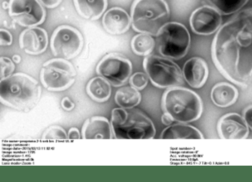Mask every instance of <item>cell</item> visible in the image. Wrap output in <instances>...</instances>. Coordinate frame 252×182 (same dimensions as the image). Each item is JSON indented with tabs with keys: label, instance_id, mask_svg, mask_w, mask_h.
Returning a JSON list of instances; mask_svg holds the SVG:
<instances>
[{
	"label": "cell",
	"instance_id": "83f0119b",
	"mask_svg": "<svg viewBox=\"0 0 252 182\" xmlns=\"http://www.w3.org/2000/svg\"><path fill=\"white\" fill-rule=\"evenodd\" d=\"M13 38L12 35L7 30L1 29L0 30V44L1 46H10L12 45Z\"/></svg>",
	"mask_w": 252,
	"mask_h": 182
},
{
	"label": "cell",
	"instance_id": "ac0fdd59",
	"mask_svg": "<svg viewBox=\"0 0 252 182\" xmlns=\"http://www.w3.org/2000/svg\"><path fill=\"white\" fill-rule=\"evenodd\" d=\"M160 138L163 140H201L204 137L196 127L185 122H178L167 126L161 133Z\"/></svg>",
	"mask_w": 252,
	"mask_h": 182
},
{
	"label": "cell",
	"instance_id": "836d02e7",
	"mask_svg": "<svg viewBox=\"0 0 252 182\" xmlns=\"http://www.w3.org/2000/svg\"><path fill=\"white\" fill-rule=\"evenodd\" d=\"M12 61H13L15 63H20L21 62L20 56L18 55V54H15V55H14L13 57H12Z\"/></svg>",
	"mask_w": 252,
	"mask_h": 182
},
{
	"label": "cell",
	"instance_id": "6da1fadb",
	"mask_svg": "<svg viewBox=\"0 0 252 182\" xmlns=\"http://www.w3.org/2000/svg\"><path fill=\"white\" fill-rule=\"evenodd\" d=\"M212 58L228 81L240 87L252 84V8L241 11L220 29Z\"/></svg>",
	"mask_w": 252,
	"mask_h": 182
},
{
	"label": "cell",
	"instance_id": "603a6c76",
	"mask_svg": "<svg viewBox=\"0 0 252 182\" xmlns=\"http://www.w3.org/2000/svg\"><path fill=\"white\" fill-rule=\"evenodd\" d=\"M156 41L151 35L140 33L134 36L131 41V48L134 54L140 57H147L153 52Z\"/></svg>",
	"mask_w": 252,
	"mask_h": 182
},
{
	"label": "cell",
	"instance_id": "e0dca14e",
	"mask_svg": "<svg viewBox=\"0 0 252 182\" xmlns=\"http://www.w3.org/2000/svg\"><path fill=\"white\" fill-rule=\"evenodd\" d=\"M82 138L85 140L94 139H112V127L108 119L102 116H94L84 122L81 129Z\"/></svg>",
	"mask_w": 252,
	"mask_h": 182
},
{
	"label": "cell",
	"instance_id": "d6a6232c",
	"mask_svg": "<svg viewBox=\"0 0 252 182\" xmlns=\"http://www.w3.org/2000/svg\"><path fill=\"white\" fill-rule=\"evenodd\" d=\"M161 121H162V124L166 126L170 125L174 122L173 118L170 117L168 114H166V113H164L162 115V118H161Z\"/></svg>",
	"mask_w": 252,
	"mask_h": 182
},
{
	"label": "cell",
	"instance_id": "5bb4252c",
	"mask_svg": "<svg viewBox=\"0 0 252 182\" xmlns=\"http://www.w3.org/2000/svg\"><path fill=\"white\" fill-rule=\"evenodd\" d=\"M20 46L30 55H39L47 50L49 38L47 31L40 27H30L21 33Z\"/></svg>",
	"mask_w": 252,
	"mask_h": 182
},
{
	"label": "cell",
	"instance_id": "8992f818",
	"mask_svg": "<svg viewBox=\"0 0 252 182\" xmlns=\"http://www.w3.org/2000/svg\"><path fill=\"white\" fill-rule=\"evenodd\" d=\"M143 68L153 86L159 89L177 87L184 83L181 68L169 58L150 54L143 60Z\"/></svg>",
	"mask_w": 252,
	"mask_h": 182
},
{
	"label": "cell",
	"instance_id": "30bf717a",
	"mask_svg": "<svg viewBox=\"0 0 252 182\" xmlns=\"http://www.w3.org/2000/svg\"><path fill=\"white\" fill-rule=\"evenodd\" d=\"M132 71L131 61L119 53L107 54L95 68L97 74L104 78L114 87L124 86L130 79Z\"/></svg>",
	"mask_w": 252,
	"mask_h": 182
},
{
	"label": "cell",
	"instance_id": "d4e9b609",
	"mask_svg": "<svg viewBox=\"0 0 252 182\" xmlns=\"http://www.w3.org/2000/svg\"><path fill=\"white\" fill-rule=\"evenodd\" d=\"M68 138L66 131L59 125L51 126L42 135L43 140H66Z\"/></svg>",
	"mask_w": 252,
	"mask_h": 182
},
{
	"label": "cell",
	"instance_id": "ba28073f",
	"mask_svg": "<svg viewBox=\"0 0 252 182\" xmlns=\"http://www.w3.org/2000/svg\"><path fill=\"white\" fill-rule=\"evenodd\" d=\"M124 124L112 127L113 137L119 140H151L156 130L153 121L138 110L127 111Z\"/></svg>",
	"mask_w": 252,
	"mask_h": 182
},
{
	"label": "cell",
	"instance_id": "484cf974",
	"mask_svg": "<svg viewBox=\"0 0 252 182\" xmlns=\"http://www.w3.org/2000/svg\"><path fill=\"white\" fill-rule=\"evenodd\" d=\"M148 81L149 78L146 73L137 72L130 76L129 84L132 87L138 89V91H142L148 86Z\"/></svg>",
	"mask_w": 252,
	"mask_h": 182
},
{
	"label": "cell",
	"instance_id": "4316f807",
	"mask_svg": "<svg viewBox=\"0 0 252 182\" xmlns=\"http://www.w3.org/2000/svg\"><path fill=\"white\" fill-rule=\"evenodd\" d=\"M12 59L8 57H1L0 58V68H1V80L9 77L13 74L15 65Z\"/></svg>",
	"mask_w": 252,
	"mask_h": 182
},
{
	"label": "cell",
	"instance_id": "52a82bcc",
	"mask_svg": "<svg viewBox=\"0 0 252 182\" xmlns=\"http://www.w3.org/2000/svg\"><path fill=\"white\" fill-rule=\"evenodd\" d=\"M76 71L71 62L62 58L50 59L40 72L41 84L47 90L61 92L69 89L76 81Z\"/></svg>",
	"mask_w": 252,
	"mask_h": 182
},
{
	"label": "cell",
	"instance_id": "d6986e66",
	"mask_svg": "<svg viewBox=\"0 0 252 182\" xmlns=\"http://www.w3.org/2000/svg\"><path fill=\"white\" fill-rule=\"evenodd\" d=\"M238 98V90L235 86L228 83H219L212 89V100L219 108H227L234 105Z\"/></svg>",
	"mask_w": 252,
	"mask_h": 182
},
{
	"label": "cell",
	"instance_id": "8fae6325",
	"mask_svg": "<svg viewBox=\"0 0 252 182\" xmlns=\"http://www.w3.org/2000/svg\"><path fill=\"white\" fill-rule=\"evenodd\" d=\"M9 15L20 26L34 27L45 21L46 10L39 0H9Z\"/></svg>",
	"mask_w": 252,
	"mask_h": 182
},
{
	"label": "cell",
	"instance_id": "f546056e",
	"mask_svg": "<svg viewBox=\"0 0 252 182\" xmlns=\"http://www.w3.org/2000/svg\"><path fill=\"white\" fill-rule=\"evenodd\" d=\"M39 1L48 9H54L60 6L62 0H39Z\"/></svg>",
	"mask_w": 252,
	"mask_h": 182
},
{
	"label": "cell",
	"instance_id": "2e32d148",
	"mask_svg": "<svg viewBox=\"0 0 252 182\" xmlns=\"http://www.w3.org/2000/svg\"><path fill=\"white\" fill-rule=\"evenodd\" d=\"M103 28L112 35L124 34L132 25L131 17L121 7H115L107 11L102 20Z\"/></svg>",
	"mask_w": 252,
	"mask_h": 182
},
{
	"label": "cell",
	"instance_id": "5b68a950",
	"mask_svg": "<svg viewBox=\"0 0 252 182\" xmlns=\"http://www.w3.org/2000/svg\"><path fill=\"white\" fill-rule=\"evenodd\" d=\"M191 38L188 29L178 22H168L159 30L157 44L159 54L166 58L179 60L187 55Z\"/></svg>",
	"mask_w": 252,
	"mask_h": 182
},
{
	"label": "cell",
	"instance_id": "7a4b0ae2",
	"mask_svg": "<svg viewBox=\"0 0 252 182\" xmlns=\"http://www.w3.org/2000/svg\"><path fill=\"white\" fill-rule=\"evenodd\" d=\"M41 95L39 83L27 73H14L0 82L1 103L17 111H31L39 103Z\"/></svg>",
	"mask_w": 252,
	"mask_h": 182
},
{
	"label": "cell",
	"instance_id": "3957f363",
	"mask_svg": "<svg viewBox=\"0 0 252 182\" xmlns=\"http://www.w3.org/2000/svg\"><path fill=\"white\" fill-rule=\"evenodd\" d=\"M162 109L174 121L178 122H194L200 118L203 111L202 99L194 91L186 88H170L164 92Z\"/></svg>",
	"mask_w": 252,
	"mask_h": 182
},
{
	"label": "cell",
	"instance_id": "4dcf8cb0",
	"mask_svg": "<svg viewBox=\"0 0 252 182\" xmlns=\"http://www.w3.org/2000/svg\"><path fill=\"white\" fill-rule=\"evenodd\" d=\"M62 108L66 111H71L75 108V104L68 97H64L61 102Z\"/></svg>",
	"mask_w": 252,
	"mask_h": 182
},
{
	"label": "cell",
	"instance_id": "f1b7e54d",
	"mask_svg": "<svg viewBox=\"0 0 252 182\" xmlns=\"http://www.w3.org/2000/svg\"><path fill=\"white\" fill-rule=\"evenodd\" d=\"M243 118L249 128L252 130V105L245 108L243 112Z\"/></svg>",
	"mask_w": 252,
	"mask_h": 182
},
{
	"label": "cell",
	"instance_id": "e575fe53",
	"mask_svg": "<svg viewBox=\"0 0 252 182\" xmlns=\"http://www.w3.org/2000/svg\"><path fill=\"white\" fill-rule=\"evenodd\" d=\"M9 3H8L7 1H3L2 3V7L4 8V9H9Z\"/></svg>",
	"mask_w": 252,
	"mask_h": 182
},
{
	"label": "cell",
	"instance_id": "9a60e30c",
	"mask_svg": "<svg viewBox=\"0 0 252 182\" xmlns=\"http://www.w3.org/2000/svg\"><path fill=\"white\" fill-rule=\"evenodd\" d=\"M183 74L189 86L193 89H200L206 84L208 78V65L204 59L193 57L185 63Z\"/></svg>",
	"mask_w": 252,
	"mask_h": 182
},
{
	"label": "cell",
	"instance_id": "1f68e13d",
	"mask_svg": "<svg viewBox=\"0 0 252 182\" xmlns=\"http://www.w3.org/2000/svg\"><path fill=\"white\" fill-rule=\"evenodd\" d=\"M68 137L69 140H78L81 138L79 129L76 127H71L68 132Z\"/></svg>",
	"mask_w": 252,
	"mask_h": 182
},
{
	"label": "cell",
	"instance_id": "44dd1931",
	"mask_svg": "<svg viewBox=\"0 0 252 182\" xmlns=\"http://www.w3.org/2000/svg\"><path fill=\"white\" fill-rule=\"evenodd\" d=\"M88 95L97 103H104L111 95V84L102 76L92 78L87 86Z\"/></svg>",
	"mask_w": 252,
	"mask_h": 182
},
{
	"label": "cell",
	"instance_id": "cb8c5ba5",
	"mask_svg": "<svg viewBox=\"0 0 252 182\" xmlns=\"http://www.w3.org/2000/svg\"><path fill=\"white\" fill-rule=\"evenodd\" d=\"M221 14L236 13L247 4L249 0H206Z\"/></svg>",
	"mask_w": 252,
	"mask_h": 182
},
{
	"label": "cell",
	"instance_id": "277c9868",
	"mask_svg": "<svg viewBox=\"0 0 252 182\" xmlns=\"http://www.w3.org/2000/svg\"><path fill=\"white\" fill-rule=\"evenodd\" d=\"M130 17L136 32L157 36L159 30L168 23L170 9L165 0H135Z\"/></svg>",
	"mask_w": 252,
	"mask_h": 182
},
{
	"label": "cell",
	"instance_id": "ffe728a7",
	"mask_svg": "<svg viewBox=\"0 0 252 182\" xmlns=\"http://www.w3.org/2000/svg\"><path fill=\"white\" fill-rule=\"evenodd\" d=\"M75 9L83 18L98 20L108 7V0H73Z\"/></svg>",
	"mask_w": 252,
	"mask_h": 182
},
{
	"label": "cell",
	"instance_id": "4fadbf2b",
	"mask_svg": "<svg viewBox=\"0 0 252 182\" xmlns=\"http://www.w3.org/2000/svg\"><path fill=\"white\" fill-rule=\"evenodd\" d=\"M218 135L224 140H244L250 134V128L243 116L238 113H227L220 118L218 124Z\"/></svg>",
	"mask_w": 252,
	"mask_h": 182
},
{
	"label": "cell",
	"instance_id": "7402d4cb",
	"mask_svg": "<svg viewBox=\"0 0 252 182\" xmlns=\"http://www.w3.org/2000/svg\"><path fill=\"white\" fill-rule=\"evenodd\" d=\"M142 96L140 91L132 86L121 88L115 95V102L120 108L130 110L140 104Z\"/></svg>",
	"mask_w": 252,
	"mask_h": 182
},
{
	"label": "cell",
	"instance_id": "9c48e42d",
	"mask_svg": "<svg viewBox=\"0 0 252 182\" xmlns=\"http://www.w3.org/2000/svg\"><path fill=\"white\" fill-rule=\"evenodd\" d=\"M50 46L54 57L71 60L82 51L84 37L77 29L62 25L52 33Z\"/></svg>",
	"mask_w": 252,
	"mask_h": 182
},
{
	"label": "cell",
	"instance_id": "7c38bea8",
	"mask_svg": "<svg viewBox=\"0 0 252 182\" xmlns=\"http://www.w3.org/2000/svg\"><path fill=\"white\" fill-rule=\"evenodd\" d=\"M221 14L210 6H203L194 10L189 19L191 29L194 33L203 36L213 34L221 25Z\"/></svg>",
	"mask_w": 252,
	"mask_h": 182
}]
</instances>
